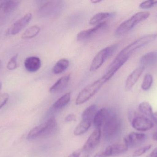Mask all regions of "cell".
Instances as JSON below:
<instances>
[{"label": "cell", "instance_id": "6da1fadb", "mask_svg": "<svg viewBox=\"0 0 157 157\" xmlns=\"http://www.w3.org/2000/svg\"><path fill=\"white\" fill-rule=\"evenodd\" d=\"M157 38V33L148 34L137 39L123 49L113 61L124 65L135 51L154 41Z\"/></svg>", "mask_w": 157, "mask_h": 157}, {"label": "cell", "instance_id": "7a4b0ae2", "mask_svg": "<svg viewBox=\"0 0 157 157\" xmlns=\"http://www.w3.org/2000/svg\"><path fill=\"white\" fill-rule=\"evenodd\" d=\"M107 81L103 77L83 88L78 94L75 101L76 105L84 104L94 96Z\"/></svg>", "mask_w": 157, "mask_h": 157}, {"label": "cell", "instance_id": "3957f363", "mask_svg": "<svg viewBox=\"0 0 157 157\" xmlns=\"http://www.w3.org/2000/svg\"><path fill=\"white\" fill-rule=\"evenodd\" d=\"M150 15V13L147 12L136 13L119 26L115 31V34L117 36H121L127 33L137 24L147 19Z\"/></svg>", "mask_w": 157, "mask_h": 157}, {"label": "cell", "instance_id": "277c9868", "mask_svg": "<svg viewBox=\"0 0 157 157\" xmlns=\"http://www.w3.org/2000/svg\"><path fill=\"white\" fill-rule=\"evenodd\" d=\"M121 127V120L115 112L111 110L109 118L103 125V136L107 139H112L118 133Z\"/></svg>", "mask_w": 157, "mask_h": 157}, {"label": "cell", "instance_id": "5b68a950", "mask_svg": "<svg viewBox=\"0 0 157 157\" xmlns=\"http://www.w3.org/2000/svg\"><path fill=\"white\" fill-rule=\"evenodd\" d=\"M56 127V120L52 117L44 123L33 128L28 134L27 139L30 140L42 135H49L55 131Z\"/></svg>", "mask_w": 157, "mask_h": 157}, {"label": "cell", "instance_id": "8992f818", "mask_svg": "<svg viewBox=\"0 0 157 157\" xmlns=\"http://www.w3.org/2000/svg\"><path fill=\"white\" fill-rule=\"evenodd\" d=\"M117 45L114 44L104 48L100 51L92 60L90 71V72H95L98 70L105 62V61L113 54L117 49Z\"/></svg>", "mask_w": 157, "mask_h": 157}, {"label": "cell", "instance_id": "52a82bcc", "mask_svg": "<svg viewBox=\"0 0 157 157\" xmlns=\"http://www.w3.org/2000/svg\"><path fill=\"white\" fill-rule=\"evenodd\" d=\"M132 127L138 131H147L154 127V123L147 117L136 116L131 121Z\"/></svg>", "mask_w": 157, "mask_h": 157}, {"label": "cell", "instance_id": "ba28073f", "mask_svg": "<svg viewBox=\"0 0 157 157\" xmlns=\"http://www.w3.org/2000/svg\"><path fill=\"white\" fill-rule=\"evenodd\" d=\"M32 14L28 13L23 17L19 18L8 29L7 33L8 34L15 35L20 32L25 28L30 22L32 18Z\"/></svg>", "mask_w": 157, "mask_h": 157}, {"label": "cell", "instance_id": "9c48e42d", "mask_svg": "<svg viewBox=\"0 0 157 157\" xmlns=\"http://www.w3.org/2000/svg\"><path fill=\"white\" fill-rule=\"evenodd\" d=\"M101 137V129L96 128L85 143L82 150L85 152H88L93 150L99 143Z\"/></svg>", "mask_w": 157, "mask_h": 157}, {"label": "cell", "instance_id": "30bf717a", "mask_svg": "<svg viewBox=\"0 0 157 157\" xmlns=\"http://www.w3.org/2000/svg\"><path fill=\"white\" fill-rule=\"evenodd\" d=\"M128 146L124 143H117L108 147L104 151L106 157H113L120 155L128 151Z\"/></svg>", "mask_w": 157, "mask_h": 157}, {"label": "cell", "instance_id": "8fae6325", "mask_svg": "<svg viewBox=\"0 0 157 157\" xmlns=\"http://www.w3.org/2000/svg\"><path fill=\"white\" fill-rule=\"evenodd\" d=\"M146 135L142 133L131 132L124 139L123 142L129 147H135L144 141Z\"/></svg>", "mask_w": 157, "mask_h": 157}, {"label": "cell", "instance_id": "7c38bea8", "mask_svg": "<svg viewBox=\"0 0 157 157\" xmlns=\"http://www.w3.org/2000/svg\"><path fill=\"white\" fill-rule=\"evenodd\" d=\"M107 26V21H104L91 28L82 30L77 34V39L78 41L85 40L94 36L96 33L105 28Z\"/></svg>", "mask_w": 157, "mask_h": 157}, {"label": "cell", "instance_id": "4fadbf2b", "mask_svg": "<svg viewBox=\"0 0 157 157\" xmlns=\"http://www.w3.org/2000/svg\"><path fill=\"white\" fill-rule=\"evenodd\" d=\"M17 1H4L0 4V20H2L14 11L19 5Z\"/></svg>", "mask_w": 157, "mask_h": 157}, {"label": "cell", "instance_id": "5bb4252c", "mask_svg": "<svg viewBox=\"0 0 157 157\" xmlns=\"http://www.w3.org/2000/svg\"><path fill=\"white\" fill-rule=\"evenodd\" d=\"M112 109L102 108L98 111L93 120V124L96 128L101 129L109 118Z\"/></svg>", "mask_w": 157, "mask_h": 157}, {"label": "cell", "instance_id": "9a60e30c", "mask_svg": "<svg viewBox=\"0 0 157 157\" xmlns=\"http://www.w3.org/2000/svg\"><path fill=\"white\" fill-rule=\"evenodd\" d=\"M145 68L144 67L141 66L130 74L125 81V89L126 91H129L132 88L142 75V73H144Z\"/></svg>", "mask_w": 157, "mask_h": 157}, {"label": "cell", "instance_id": "2e32d148", "mask_svg": "<svg viewBox=\"0 0 157 157\" xmlns=\"http://www.w3.org/2000/svg\"><path fill=\"white\" fill-rule=\"evenodd\" d=\"M24 65L27 71L30 73H34L38 71L41 67V61L38 57L31 56L25 59Z\"/></svg>", "mask_w": 157, "mask_h": 157}, {"label": "cell", "instance_id": "e0dca14e", "mask_svg": "<svg viewBox=\"0 0 157 157\" xmlns=\"http://www.w3.org/2000/svg\"><path fill=\"white\" fill-rule=\"evenodd\" d=\"M70 79V75H67L61 77L50 88V92L51 93H56L61 91L67 86Z\"/></svg>", "mask_w": 157, "mask_h": 157}, {"label": "cell", "instance_id": "ac0fdd59", "mask_svg": "<svg viewBox=\"0 0 157 157\" xmlns=\"http://www.w3.org/2000/svg\"><path fill=\"white\" fill-rule=\"evenodd\" d=\"M58 1H50L41 6L39 10V14L42 16L49 15L53 13L59 5Z\"/></svg>", "mask_w": 157, "mask_h": 157}, {"label": "cell", "instance_id": "d6986e66", "mask_svg": "<svg viewBox=\"0 0 157 157\" xmlns=\"http://www.w3.org/2000/svg\"><path fill=\"white\" fill-rule=\"evenodd\" d=\"M157 62V52H151L144 54L140 59V63L142 67L151 66Z\"/></svg>", "mask_w": 157, "mask_h": 157}, {"label": "cell", "instance_id": "ffe728a7", "mask_svg": "<svg viewBox=\"0 0 157 157\" xmlns=\"http://www.w3.org/2000/svg\"><path fill=\"white\" fill-rule=\"evenodd\" d=\"M114 15V13H99L96 14L93 16L89 21V24L91 25H97L101 22H103V20L108 18H110Z\"/></svg>", "mask_w": 157, "mask_h": 157}, {"label": "cell", "instance_id": "44dd1931", "mask_svg": "<svg viewBox=\"0 0 157 157\" xmlns=\"http://www.w3.org/2000/svg\"><path fill=\"white\" fill-rule=\"evenodd\" d=\"M70 65V62L66 59H62L58 61L53 67L52 72L55 74H59L66 71Z\"/></svg>", "mask_w": 157, "mask_h": 157}, {"label": "cell", "instance_id": "7402d4cb", "mask_svg": "<svg viewBox=\"0 0 157 157\" xmlns=\"http://www.w3.org/2000/svg\"><path fill=\"white\" fill-rule=\"evenodd\" d=\"M71 99V94L70 92L64 94L54 102L52 105V108L56 110L63 108L70 102Z\"/></svg>", "mask_w": 157, "mask_h": 157}, {"label": "cell", "instance_id": "603a6c76", "mask_svg": "<svg viewBox=\"0 0 157 157\" xmlns=\"http://www.w3.org/2000/svg\"><path fill=\"white\" fill-rule=\"evenodd\" d=\"M97 112V106L92 105L87 108L82 114V120H87L93 122L95 115Z\"/></svg>", "mask_w": 157, "mask_h": 157}, {"label": "cell", "instance_id": "cb8c5ba5", "mask_svg": "<svg viewBox=\"0 0 157 157\" xmlns=\"http://www.w3.org/2000/svg\"><path fill=\"white\" fill-rule=\"evenodd\" d=\"M92 122L87 120H82L75 130V135L78 136L84 134L89 130Z\"/></svg>", "mask_w": 157, "mask_h": 157}, {"label": "cell", "instance_id": "d4e9b609", "mask_svg": "<svg viewBox=\"0 0 157 157\" xmlns=\"http://www.w3.org/2000/svg\"><path fill=\"white\" fill-rule=\"evenodd\" d=\"M40 31L39 26H32L27 29L22 35L23 39L32 38L36 37Z\"/></svg>", "mask_w": 157, "mask_h": 157}, {"label": "cell", "instance_id": "484cf974", "mask_svg": "<svg viewBox=\"0 0 157 157\" xmlns=\"http://www.w3.org/2000/svg\"><path fill=\"white\" fill-rule=\"evenodd\" d=\"M139 111L147 117L152 118L154 114L153 108L151 104L147 101H144L140 103L138 106Z\"/></svg>", "mask_w": 157, "mask_h": 157}, {"label": "cell", "instance_id": "4316f807", "mask_svg": "<svg viewBox=\"0 0 157 157\" xmlns=\"http://www.w3.org/2000/svg\"><path fill=\"white\" fill-rule=\"evenodd\" d=\"M153 83V77L152 75L147 74L145 76L141 88L144 91H147L151 88Z\"/></svg>", "mask_w": 157, "mask_h": 157}, {"label": "cell", "instance_id": "83f0119b", "mask_svg": "<svg viewBox=\"0 0 157 157\" xmlns=\"http://www.w3.org/2000/svg\"><path fill=\"white\" fill-rule=\"evenodd\" d=\"M153 145H148L145 146L143 147L138 148L136 150L132 155V157H139L145 154L147 151H149L152 148Z\"/></svg>", "mask_w": 157, "mask_h": 157}, {"label": "cell", "instance_id": "f1b7e54d", "mask_svg": "<svg viewBox=\"0 0 157 157\" xmlns=\"http://www.w3.org/2000/svg\"><path fill=\"white\" fill-rule=\"evenodd\" d=\"M18 54H16L10 59L7 65V68L9 70H13L17 67V59Z\"/></svg>", "mask_w": 157, "mask_h": 157}, {"label": "cell", "instance_id": "f546056e", "mask_svg": "<svg viewBox=\"0 0 157 157\" xmlns=\"http://www.w3.org/2000/svg\"><path fill=\"white\" fill-rule=\"evenodd\" d=\"M156 5H157V1L149 0V1H145L141 3L139 6L142 9H148Z\"/></svg>", "mask_w": 157, "mask_h": 157}, {"label": "cell", "instance_id": "4dcf8cb0", "mask_svg": "<svg viewBox=\"0 0 157 157\" xmlns=\"http://www.w3.org/2000/svg\"><path fill=\"white\" fill-rule=\"evenodd\" d=\"M9 96L7 93L0 94V109L2 108L8 101Z\"/></svg>", "mask_w": 157, "mask_h": 157}, {"label": "cell", "instance_id": "1f68e13d", "mask_svg": "<svg viewBox=\"0 0 157 157\" xmlns=\"http://www.w3.org/2000/svg\"><path fill=\"white\" fill-rule=\"evenodd\" d=\"M64 120H65V121L67 122L76 121V116H75L74 114H73V113L69 114V115H67V116L65 117Z\"/></svg>", "mask_w": 157, "mask_h": 157}, {"label": "cell", "instance_id": "d6a6232c", "mask_svg": "<svg viewBox=\"0 0 157 157\" xmlns=\"http://www.w3.org/2000/svg\"><path fill=\"white\" fill-rule=\"evenodd\" d=\"M82 150L81 149H77L76 151L74 152L72 154L69 156L68 157H79L81 155Z\"/></svg>", "mask_w": 157, "mask_h": 157}, {"label": "cell", "instance_id": "836d02e7", "mask_svg": "<svg viewBox=\"0 0 157 157\" xmlns=\"http://www.w3.org/2000/svg\"><path fill=\"white\" fill-rule=\"evenodd\" d=\"M157 155V147L152 151V152L147 157H154Z\"/></svg>", "mask_w": 157, "mask_h": 157}, {"label": "cell", "instance_id": "e575fe53", "mask_svg": "<svg viewBox=\"0 0 157 157\" xmlns=\"http://www.w3.org/2000/svg\"><path fill=\"white\" fill-rule=\"evenodd\" d=\"M93 157H107L105 153H104V151H101V152H99L97 153V154L95 155Z\"/></svg>", "mask_w": 157, "mask_h": 157}, {"label": "cell", "instance_id": "d590c367", "mask_svg": "<svg viewBox=\"0 0 157 157\" xmlns=\"http://www.w3.org/2000/svg\"><path fill=\"white\" fill-rule=\"evenodd\" d=\"M152 118L155 121V122L157 123V112H154Z\"/></svg>", "mask_w": 157, "mask_h": 157}, {"label": "cell", "instance_id": "8d00e7d4", "mask_svg": "<svg viewBox=\"0 0 157 157\" xmlns=\"http://www.w3.org/2000/svg\"><path fill=\"white\" fill-rule=\"evenodd\" d=\"M152 138H153V139L154 141H157V131L153 134Z\"/></svg>", "mask_w": 157, "mask_h": 157}, {"label": "cell", "instance_id": "74e56055", "mask_svg": "<svg viewBox=\"0 0 157 157\" xmlns=\"http://www.w3.org/2000/svg\"><path fill=\"white\" fill-rule=\"evenodd\" d=\"M101 0H91V2L92 3L97 4L101 2Z\"/></svg>", "mask_w": 157, "mask_h": 157}, {"label": "cell", "instance_id": "f35d334b", "mask_svg": "<svg viewBox=\"0 0 157 157\" xmlns=\"http://www.w3.org/2000/svg\"><path fill=\"white\" fill-rule=\"evenodd\" d=\"M2 83H1V81H0V90H1V88H2Z\"/></svg>", "mask_w": 157, "mask_h": 157}, {"label": "cell", "instance_id": "ab89813d", "mask_svg": "<svg viewBox=\"0 0 157 157\" xmlns=\"http://www.w3.org/2000/svg\"><path fill=\"white\" fill-rule=\"evenodd\" d=\"M82 157H89V155H86Z\"/></svg>", "mask_w": 157, "mask_h": 157}, {"label": "cell", "instance_id": "60d3db41", "mask_svg": "<svg viewBox=\"0 0 157 157\" xmlns=\"http://www.w3.org/2000/svg\"><path fill=\"white\" fill-rule=\"evenodd\" d=\"M1 65H2V61L0 60V67H1Z\"/></svg>", "mask_w": 157, "mask_h": 157}, {"label": "cell", "instance_id": "b9f144b4", "mask_svg": "<svg viewBox=\"0 0 157 157\" xmlns=\"http://www.w3.org/2000/svg\"><path fill=\"white\" fill-rule=\"evenodd\" d=\"M157 157V155H156V156H155V157Z\"/></svg>", "mask_w": 157, "mask_h": 157}]
</instances>
